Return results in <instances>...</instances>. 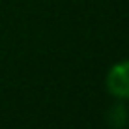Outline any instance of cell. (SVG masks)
Segmentation results:
<instances>
[{
	"label": "cell",
	"instance_id": "2",
	"mask_svg": "<svg viewBox=\"0 0 129 129\" xmlns=\"http://www.w3.org/2000/svg\"><path fill=\"white\" fill-rule=\"evenodd\" d=\"M109 120H110V123H112L114 127H125V123L129 120L125 107L123 105H114L112 110L109 112Z\"/></svg>",
	"mask_w": 129,
	"mask_h": 129
},
{
	"label": "cell",
	"instance_id": "1",
	"mask_svg": "<svg viewBox=\"0 0 129 129\" xmlns=\"http://www.w3.org/2000/svg\"><path fill=\"white\" fill-rule=\"evenodd\" d=\"M107 88L120 99H129V60L116 64L107 75Z\"/></svg>",
	"mask_w": 129,
	"mask_h": 129
}]
</instances>
